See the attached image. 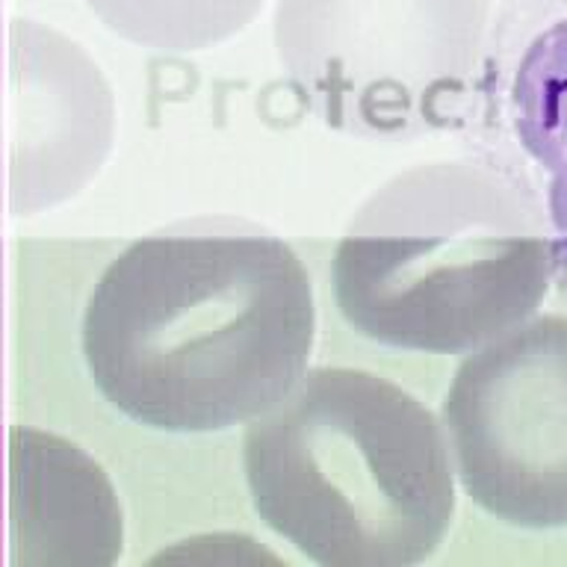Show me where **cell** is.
<instances>
[{"label": "cell", "instance_id": "2", "mask_svg": "<svg viewBox=\"0 0 567 567\" xmlns=\"http://www.w3.org/2000/svg\"><path fill=\"white\" fill-rule=\"evenodd\" d=\"M243 470L257 517L322 567H411L455 517L446 429L399 384L317 367L255 416Z\"/></svg>", "mask_w": 567, "mask_h": 567}, {"label": "cell", "instance_id": "4", "mask_svg": "<svg viewBox=\"0 0 567 567\" xmlns=\"http://www.w3.org/2000/svg\"><path fill=\"white\" fill-rule=\"evenodd\" d=\"M443 429L464 494L517 529L567 526V317H529L458 363Z\"/></svg>", "mask_w": 567, "mask_h": 567}, {"label": "cell", "instance_id": "1", "mask_svg": "<svg viewBox=\"0 0 567 567\" xmlns=\"http://www.w3.org/2000/svg\"><path fill=\"white\" fill-rule=\"evenodd\" d=\"M313 287L269 234H157L124 248L83 310V361L127 420L168 434L225 432L308 372Z\"/></svg>", "mask_w": 567, "mask_h": 567}, {"label": "cell", "instance_id": "3", "mask_svg": "<svg viewBox=\"0 0 567 567\" xmlns=\"http://www.w3.org/2000/svg\"><path fill=\"white\" fill-rule=\"evenodd\" d=\"M556 251L512 193L458 166L375 195L334 251L337 308L390 349L467 354L535 317Z\"/></svg>", "mask_w": 567, "mask_h": 567}, {"label": "cell", "instance_id": "6", "mask_svg": "<svg viewBox=\"0 0 567 567\" xmlns=\"http://www.w3.org/2000/svg\"><path fill=\"white\" fill-rule=\"evenodd\" d=\"M540 124H547L549 159L556 166L553 216L558 225L556 269L567 266V21L558 24L540 51Z\"/></svg>", "mask_w": 567, "mask_h": 567}, {"label": "cell", "instance_id": "5", "mask_svg": "<svg viewBox=\"0 0 567 567\" xmlns=\"http://www.w3.org/2000/svg\"><path fill=\"white\" fill-rule=\"evenodd\" d=\"M9 520L16 565H113L122 505L92 455L56 434L9 432Z\"/></svg>", "mask_w": 567, "mask_h": 567}]
</instances>
